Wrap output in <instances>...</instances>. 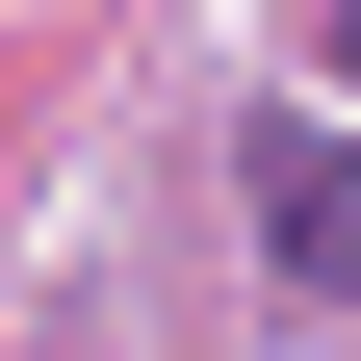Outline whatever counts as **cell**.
<instances>
[{
    "instance_id": "6da1fadb",
    "label": "cell",
    "mask_w": 361,
    "mask_h": 361,
    "mask_svg": "<svg viewBox=\"0 0 361 361\" xmlns=\"http://www.w3.org/2000/svg\"><path fill=\"white\" fill-rule=\"evenodd\" d=\"M258 258L284 284H361V155L336 129H258Z\"/></svg>"
},
{
    "instance_id": "7a4b0ae2",
    "label": "cell",
    "mask_w": 361,
    "mask_h": 361,
    "mask_svg": "<svg viewBox=\"0 0 361 361\" xmlns=\"http://www.w3.org/2000/svg\"><path fill=\"white\" fill-rule=\"evenodd\" d=\"M310 52H336V78H361V0H310Z\"/></svg>"
}]
</instances>
